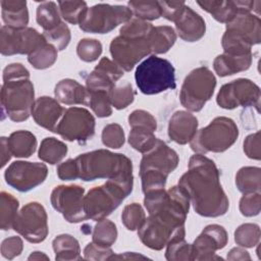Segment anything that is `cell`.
<instances>
[{
    "instance_id": "1",
    "label": "cell",
    "mask_w": 261,
    "mask_h": 261,
    "mask_svg": "<svg viewBox=\"0 0 261 261\" xmlns=\"http://www.w3.org/2000/svg\"><path fill=\"white\" fill-rule=\"evenodd\" d=\"M193 205L201 216L218 217L224 215L229 207L214 161L202 154H195L189 160L188 171L178 180Z\"/></svg>"
},
{
    "instance_id": "2",
    "label": "cell",
    "mask_w": 261,
    "mask_h": 261,
    "mask_svg": "<svg viewBox=\"0 0 261 261\" xmlns=\"http://www.w3.org/2000/svg\"><path fill=\"white\" fill-rule=\"evenodd\" d=\"M74 160L79 178L84 181L133 175L132 160L121 153L99 149L81 154Z\"/></svg>"
},
{
    "instance_id": "3",
    "label": "cell",
    "mask_w": 261,
    "mask_h": 261,
    "mask_svg": "<svg viewBox=\"0 0 261 261\" xmlns=\"http://www.w3.org/2000/svg\"><path fill=\"white\" fill-rule=\"evenodd\" d=\"M134 175L107 179L84 196V210L88 219L99 221L110 215L132 193Z\"/></svg>"
},
{
    "instance_id": "4",
    "label": "cell",
    "mask_w": 261,
    "mask_h": 261,
    "mask_svg": "<svg viewBox=\"0 0 261 261\" xmlns=\"http://www.w3.org/2000/svg\"><path fill=\"white\" fill-rule=\"evenodd\" d=\"M178 162L177 153L165 142L157 139L154 147L144 153L141 160L140 177L143 193L164 189L168 174L177 167Z\"/></svg>"
},
{
    "instance_id": "5",
    "label": "cell",
    "mask_w": 261,
    "mask_h": 261,
    "mask_svg": "<svg viewBox=\"0 0 261 261\" xmlns=\"http://www.w3.org/2000/svg\"><path fill=\"white\" fill-rule=\"evenodd\" d=\"M261 41V20L259 15L240 12L226 23L221 45L224 53H251L252 46Z\"/></svg>"
},
{
    "instance_id": "6",
    "label": "cell",
    "mask_w": 261,
    "mask_h": 261,
    "mask_svg": "<svg viewBox=\"0 0 261 261\" xmlns=\"http://www.w3.org/2000/svg\"><path fill=\"white\" fill-rule=\"evenodd\" d=\"M238 137L239 128L236 122L231 118L219 116L214 118L207 126L197 130L190 141V146L197 154L220 153L230 148Z\"/></svg>"
},
{
    "instance_id": "7",
    "label": "cell",
    "mask_w": 261,
    "mask_h": 261,
    "mask_svg": "<svg viewBox=\"0 0 261 261\" xmlns=\"http://www.w3.org/2000/svg\"><path fill=\"white\" fill-rule=\"evenodd\" d=\"M135 80L145 95H155L175 89V69L167 59L151 55L136 68Z\"/></svg>"
},
{
    "instance_id": "8",
    "label": "cell",
    "mask_w": 261,
    "mask_h": 261,
    "mask_svg": "<svg viewBox=\"0 0 261 261\" xmlns=\"http://www.w3.org/2000/svg\"><path fill=\"white\" fill-rule=\"evenodd\" d=\"M35 103L34 85L30 79L3 83L1 88L2 112L12 121L27 120Z\"/></svg>"
},
{
    "instance_id": "9",
    "label": "cell",
    "mask_w": 261,
    "mask_h": 261,
    "mask_svg": "<svg viewBox=\"0 0 261 261\" xmlns=\"http://www.w3.org/2000/svg\"><path fill=\"white\" fill-rule=\"evenodd\" d=\"M216 87L213 72L206 66L193 69L185 79L179 100L181 105L190 111H200L212 97Z\"/></svg>"
},
{
    "instance_id": "10",
    "label": "cell",
    "mask_w": 261,
    "mask_h": 261,
    "mask_svg": "<svg viewBox=\"0 0 261 261\" xmlns=\"http://www.w3.org/2000/svg\"><path fill=\"white\" fill-rule=\"evenodd\" d=\"M132 17L133 12L127 6L100 3L88 8L80 29L91 34H107Z\"/></svg>"
},
{
    "instance_id": "11",
    "label": "cell",
    "mask_w": 261,
    "mask_h": 261,
    "mask_svg": "<svg viewBox=\"0 0 261 261\" xmlns=\"http://www.w3.org/2000/svg\"><path fill=\"white\" fill-rule=\"evenodd\" d=\"M138 236L146 247L159 251L171 242L184 240L186 229L185 225H176L158 216L149 215L138 229Z\"/></svg>"
},
{
    "instance_id": "12",
    "label": "cell",
    "mask_w": 261,
    "mask_h": 261,
    "mask_svg": "<svg viewBox=\"0 0 261 261\" xmlns=\"http://www.w3.org/2000/svg\"><path fill=\"white\" fill-rule=\"evenodd\" d=\"M12 228L30 243H41L48 236V217L38 202L25 204L16 214Z\"/></svg>"
},
{
    "instance_id": "13",
    "label": "cell",
    "mask_w": 261,
    "mask_h": 261,
    "mask_svg": "<svg viewBox=\"0 0 261 261\" xmlns=\"http://www.w3.org/2000/svg\"><path fill=\"white\" fill-rule=\"evenodd\" d=\"M260 88L248 79H237L223 85L216 97L217 104L224 109L255 107L259 111Z\"/></svg>"
},
{
    "instance_id": "14",
    "label": "cell",
    "mask_w": 261,
    "mask_h": 261,
    "mask_svg": "<svg viewBox=\"0 0 261 261\" xmlns=\"http://www.w3.org/2000/svg\"><path fill=\"white\" fill-rule=\"evenodd\" d=\"M55 133L65 141L85 143L95 134V118L85 108L70 107L65 109Z\"/></svg>"
},
{
    "instance_id": "15",
    "label": "cell",
    "mask_w": 261,
    "mask_h": 261,
    "mask_svg": "<svg viewBox=\"0 0 261 261\" xmlns=\"http://www.w3.org/2000/svg\"><path fill=\"white\" fill-rule=\"evenodd\" d=\"M47 41L33 28L15 29L3 25L0 32V52L4 56L31 54Z\"/></svg>"
},
{
    "instance_id": "16",
    "label": "cell",
    "mask_w": 261,
    "mask_h": 261,
    "mask_svg": "<svg viewBox=\"0 0 261 261\" xmlns=\"http://www.w3.org/2000/svg\"><path fill=\"white\" fill-rule=\"evenodd\" d=\"M85 190L77 185L58 186L51 193V204L53 208L61 213L64 219L71 223L87 220L84 210Z\"/></svg>"
},
{
    "instance_id": "17",
    "label": "cell",
    "mask_w": 261,
    "mask_h": 261,
    "mask_svg": "<svg viewBox=\"0 0 261 261\" xmlns=\"http://www.w3.org/2000/svg\"><path fill=\"white\" fill-rule=\"evenodd\" d=\"M151 53L149 37L118 36L110 43V54L113 61L123 70L130 71L140 60Z\"/></svg>"
},
{
    "instance_id": "18",
    "label": "cell",
    "mask_w": 261,
    "mask_h": 261,
    "mask_svg": "<svg viewBox=\"0 0 261 261\" xmlns=\"http://www.w3.org/2000/svg\"><path fill=\"white\" fill-rule=\"evenodd\" d=\"M48 168L41 162L14 161L5 170L4 177L8 186L18 192H29L46 179Z\"/></svg>"
},
{
    "instance_id": "19",
    "label": "cell",
    "mask_w": 261,
    "mask_h": 261,
    "mask_svg": "<svg viewBox=\"0 0 261 261\" xmlns=\"http://www.w3.org/2000/svg\"><path fill=\"white\" fill-rule=\"evenodd\" d=\"M227 241L228 236L223 226L207 225L191 245V260H222L216 255V251L223 249Z\"/></svg>"
},
{
    "instance_id": "20",
    "label": "cell",
    "mask_w": 261,
    "mask_h": 261,
    "mask_svg": "<svg viewBox=\"0 0 261 261\" xmlns=\"http://www.w3.org/2000/svg\"><path fill=\"white\" fill-rule=\"evenodd\" d=\"M123 71L117 63L103 57L86 76V88L88 91H106L110 93L114 85L122 77Z\"/></svg>"
},
{
    "instance_id": "21",
    "label": "cell",
    "mask_w": 261,
    "mask_h": 261,
    "mask_svg": "<svg viewBox=\"0 0 261 261\" xmlns=\"http://www.w3.org/2000/svg\"><path fill=\"white\" fill-rule=\"evenodd\" d=\"M260 1H197V4L219 22L227 23L240 12H251Z\"/></svg>"
},
{
    "instance_id": "22",
    "label": "cell",
    "mask_w": 261,
    "mask_h": 261,
    "mask_svg": "<svg viewBox=\"0 0 261 261\" xmlns=\"http://www.w3.org/2000/svg\"><path fill=\"white\" fill-rule=\"evenodd\" d=\"M64 111L65 109L56 99L42 96L35 101L32 115L38 125L55 133L57 124L64 114Z\"/></svg>"
},
{
    "instance_id": "23",
    "label": "cell",
    "mask_w": 261,
    "mask_h": 261,
    "mask_svg": "<svg viewBox=\"0 0 261 261\" xmlns=\"http://www.w3.org/2000/svg\"><path fill=\"white\" fill-rule=\"evenodd\" d=\"M198 128V119L191 112L178 110L172 114L168 122V136L173 142L185 145L190 143Z\"/></svg>"
},
{
    "instance_id": "24",
    "label": "cell",
    "mask_w": 261,
    "mask_h": 261,
    "mask_svg": "<svg viewBox=\"0 0 261 261\" xmlns=\"http://www.w3.org/2000/svg\"><path fill=\"white\" fill-rule=\"evenodd\" d=\"M175 29L184 41L197 42L204 37L206 23L199 13L186 5L182 13L175 20Z\"/></svg>"
},
{
    "instance_id": "25",
    "label": "cell",
    "mask_w": 261,
    "mask_h": 261,
    "mask_svg": "<svg viewBox=\"0 0 261 261\" xmlns=\"http://www.w3.org/2000/svg\"><path fill=\"white\" fill-rule=\"evenodd\" d=\"M54 94L56 100L65 105H89L88 89L75 80H61L55 86Z\"/></svg>"
},
{
    "instance_id": "26",
    "label": "cell",
    "mask_w": 261,
    "mask_h": 261,
    "mask_svg": "<svg viewBox=\"0 0 261 261\" xmlns=\"http://www.w3.org/2000/svg\"><path fill=\"white\" fill-rule=\"evenodd\" d=\"M253 54L223 53L218 55L213 61V68L219 76H227L247 70L252 64Z\"/></svg>"
},
{
    "instance_id": "27",
    "label": "cell",
    "mask_w": 261,
    "mask_h": 261,
    "mask_svg": "<svg viewBox=\"0 0 261 261\" xmlns=\"http://www.w3.org/2000/svg\"><path fill=\"white\" fill-rule=\"evenodd\" d=\"M0 4L2 19L7 27L15 29L27 28L29 23L27 1L2 0Z\"/></svg>"
},
{
    "instance_id": "28",
    "label": "cell",
    "mask_w": 261,
    "mask_h": 261,
    "mask_svg": "<svg viewBox=\"0 0 261 261\" xmlns=\"http://www.w3.org/2000/svg\"><path fill=\"white\" fill-rule=\"evenodd\" d=\"M7 142L11 155L18 158H28L37 149V139L29 130L13 132L7 138Z\"/></svg>"
},
{
    "instance_id": "29",
    "label": "cell",
    "mask_w": 261,
    "mask_h": 261,
    "mask_svg": "<svg viewBox=\"0 0 261 261\" xmlns=\"http://www.w3.org/2000/svg\"><path fill=\"white\" fill-rule=\"evenodd\" d=\"M53 250L55 253V260L70 261L81 260V247L75 238L68 233L57 236L53 242Z\"/></svg>"
},
{
    "instance_id": "30",
    "label": "cell",
    "mask_w": 261,
    "mask_h": 261,
    "mask_svg": "<svg viewBox=\"0 0 261 261\" xmlns=\"http://www.w3.org/2000/svg\"><path fill=\"white\" fill-rule=\"evenodd\" d=\"M176 33L169 25L153 27L150 36L149 43L151 53L163 54L166 53L175 43Z\"/></svg>"
},
{
    "instance_id": "31",
    "label": "cell",
    "mask_w": 261,
    "mask_h": 261,
    "mask_svg": "<svg viewBox=\"0 0 261 261\" xmlns=\"http://www.w3.org/2000/svg\"><path fill=\"white\" fill-rule=\"evenodd\" d=\"M236 186L243 194L260 192L261 169L255 166L242 167L236 174Z\"/></svg>"
},
{
    "instance_id": "32",
    "label": "cell",
    "mask_w": 261,
    "mask_h": 261,
    "mask_svg": "<svg viewBox=\"0 0 261 261\" xmlns=\"http://www.w3.org/2000/svg\"><path fill=\"white\" fill-rule=\"evenodd\" d=\"M66 153L67 146L63 142L53 137H48L41 142L38 156L44 162L56 164L65 157Z\"/></svg>"
},
{
    "instance_id": "33",
    "label": "cell",
    "mask_w": 261,
    "mask_h": 261,
    "mask_svg": "<svg viewBox=\"0 0 261 261\" xmlns=\"http://www.w3.org/2000/svg\"><path fill=\"white\" fill-rule=\"evenodd\" d=\"M59 7L53 1H44L37 7L36 19L44 31H49L61 23Z\"/></svg>"
},
{
    "instance_id": "34",
    "label": "cell",
    "mask_w": 261,
    "mask_h": 261,
    "mask_svg": "<svg viewBox=\"0 0 261 261\" xmlns=\"http://www.w3.org/2000/svg\"><path fill=\"white\" fill-rule=\"evenodd\" d=\"M18 200L7 192L0 194V226L2 230H9L12 228L13 221L18 210Z\"/></svg>"
},
{
    "instance_id": "35",
    "label": "cell",
    "mask_w": 261,
    "mask_h": 261,
    "mask_svg": "<svg viewBox=\"0 0 261 261\" xmlns=\"http://www.w3.org/2000/svg\"><path fill=\"white\" fill-rule=\"evenodd\" d=\"M57 49L46 42L28 55V61L36 69H45L52 66L57 60Z\"/></svg>"
},
{
    "instance_id": "36",
    "label": "cell",
    "mask_w": 261,
    "mask_h": 261,
    "mask_svg": "<svg viewBox=\"0 0 261 261\" xmlns=\"http://www.w3.org/2000/svg\"><path fill=\"white\" fill-rule=\"evenodd\" d=\"M93 242L102 247H111L117 239V228L109 219H101L97 222L92 233Z\"/></svg>"
},
{
    "instance_id": "37",
    "label": "cell",
    "mask_w": 261,
    "mask_h": 261,
    "mask_svg": "<svg viewBox=\"0 0 261 261\" xmlns=\"http://www.w3.org/2000/svg\"><path fill=\"white\" fill-rule=\"evenodd\" d=\"M157 138L149 128L135 126L132 127L129 135H128V143L129 145L137 151L141 153H146L150 149L154 147L156 144Z\"/></svg>"
},
{
    "instance_id": "38",
    "label": "cell",
    "mask_w": 261,
    "mask_h": 261,
    "mask_svg": "<svg viewBox=\"0 0 261 261\" xmlns=\"http://www.w3.org/2000/svg\"><path fill=\"white\" fill-rule=\"evenodd\" d=\"M110 101L111 105L115 109H123L134 102L135 91L133 86L127 81L116 83L112 90L110 91Z\"/></svg>"
},
{
    "instance_id": "39",
    "label": "cell",
    "mask_w": 261,
    "mask_h": 261,
    "mask_svg": "<svg viewBox=\"0 0 261 261\" xmlns=\"http://www.w3.org/2000/svg\"><path fill=\"white\" fill-rule=\"evenodd\" d=\"M58 7L63 19L71 24H80L88 10L85 1H59Z\"/></svg>"
},
{
    "instance_id": "40",
    "label": "cell",
    "mask_w": 261,
    "mask_h": 261,
    "mask_svg": "<svg viewBox=\"0 0 261 261\" xmlns=\"http://www.w3.org/2000/svg\"><path fill=\"white\" fill-rule=\"evenodd\" d=\"M127 7L133 15L142 20H154L161 16V10L158 1H129Z\"/></svg>"
},
{
    "instance_id": "41",
    "label": "cell",
    "mask_w": 261,
    "mask_h": 261,
    "mask_svg": "<svg viewBox=\"0 0 261 261\" xmlns=\"http://www.w3.org/2000/svg\"><path fill=\"white\" fill-rule=\"evenodd\" d=\"M260 227L255 223H244L234 231V242L243 248H253L259 244Z\"/></svg>"
},
{
    "instance_id": "42",
    "label": "cell",
    "mask_w": 261,
    "mask_h": 261,
    "mask_svg": "<svg viewBox=\"0 0 261 261\" xmlns=\"http://www.w3.org/2000/svg\"><path fill=\"white\" fill-rule=\"evenodd\" d=\"M89 105L98 117H108L112 114L110 93L106 91H89Z\"/></svg>"
},
{
    "instance_id": "43",
    "label": "cell",
    "mask_w": 261,
    "mask_h": 261,
    "mask_svg": "<svg viewBox=\"0 0 261 261\" xmlns=\"http://www.w3.org/2000/svg\"><path fill=\"white\" fill-rule=\"evenodd\" d=\"M121 220L128 230H137L146 220V214L139 203H132L123 208Z\"/></svg>"
},
{
    "instance_id": "44",
    "label": "cell",
    "mask_w": 261,
    "mask_h": 261,
    "mask_svg": "<svg viewBox=\"0 0 261 261\" xmlns=\"http://www.w3.org/2000/svg\"><path fill=\"white\" fill-rule=\"evenodd\" d=\"M43 36L48 43L52 44L59 51L64 50L68 46L71 38L70 30L65 22L59 23L52 30L44 31Z\"/></svg>"
},
{
    "instance_id": "45",
    "label": "cell",
    "mask_w": 261,
    "mask_h": 261,
    "mask_svg": "<svg viewBox=\"0 0 261 261\" xmlns=\"http://www.w3.org/2000/svg\"><path fill=\"white\" fill-rule=\"evenodd\" d=\"M102 53V44L97 39H82L76 46V54L85 62H93Z\"/></svg>"
},
{
    "instance_id": "46",
    "label": "cell",
    "mask_w": 261,
    "mask_h": 261,
    "mask_svg": "<svg viewBox=\"0 0 261 261\" xmlns=\"http://www.w3.org/2000/svg\"><path fill=\"white\" fill-rule=\"evenodd\" d=\"M153 29L152 23L138 19L133 18L125 22L120 28V36L124 37H137V38H147L150 36V33Z\"/></svg>"
},
{
    "instance_id": "47",
    "label": "cell",
    "mask_w": 261,
    "mask_h": 261,
    "mask_svg": "<svg viewBox=\"0 0 261 261\" xmlns=\"http://www.w3.org/2000/svg\"><path fill=\"white\" fill-rule=\"evenodd\" d=\"M124 132L118 123H109L102 130V142L106 147L118 149L124 144Z\"/></svg>"
},
{
    "instance_id": "48",
    "label": "cell",
    "mask_w": 261,
    "mask_h": 261,
    "mask_svg": "<svg viewBox=\"0 0 261 261\" xmlns=\"http://www.w3.org/2000/svg\"><path fill=\"white\" fill-rule=\"evenodd\" d=\"M240 211L244 216L252 217L260 213L261 209V195L260 192L244 194L240 200Z\"/></svg>"
},
{
    "instance_id": "49",
    "label": "cell",
    "mask_w": 261,
    "mask_h": 261,
    "mask_svg": "<svg viewBox=\"0 0 261 261\" xmlns=\"http://www.w3.org/2000/svg\"><path fill=\"white\" fill-rule=\"evenodd\" d=\"M165 258L169 261L191 260V245L185 239L167 244Z\"/></svg>"
},
{
    "instance_id": "50",
    "label": "cell",
    "mask_w": 261,
    "mask_h": 261,
    "mask_svg": "<svg viewBox=\"0 0 261 261\" xmlns=\"http://www.w3.org/2000/svg\"><path fill=\"white\" fill-rule=\"evenodd\" d=\"M128 124L130 127L140 126L146 127L155 132L157 129V121L155 117L148 111L137 109L134 110L128 116Z\"/></svg>"
},
{
    "instance_id": "51",
    "label": "cell",
    "mask_w": 261,
    "mask_h": 261,
    "mask_svg": "<svg viewBox=\"0 0 261 261\" xmlns=\"http://www.w3.org/2000/svg\"><path fill=\"white\" fill-rule=\"evenodd\" d=\"M23 249L22 240L19 237L12 236L5 239L1 244V255L5 259L12 260L16 256L20 255Z\"/></svg>"
},
{
    "instance_id": "52",
    "label": "cell",
    "mask_w": 261,
    "mask_h": 261,
    "mask_svg": "<svg viewBox=\"0 0 261 261\" xmlns=\"http://www.w3.org/2000/svg\"><path fill=\"white\" fill-rule=\"evenodd\" d=\"M161 16L166 18L167 20L175 22V20L180 16L182 13L186 4L182 1H158Z\"/></svg>"
},
{
    "instance_id": "53",
    "label": "cell",
    "mask_w": 261,
    "mask_h": 261,
    "mask_svg": "<svg viewBox=\"0 0 261 261\" xmlns=\"http://www.w3.org/2000/svg\"><path fill=\"white\" fill-rule=\"evenodd\" d=\"M113 254L110 247H102L94 242L89 243L84 249V258L86 260H110Z\"/></svg>"
},
{
    "instance_id": "54",
    "label": "cell",
    "mask_w": 261,
    "mask_h": 261,
    "mask_svg": "<svg viewBox=\"0 0 261 261\" xmlns=\"http://www.w3.org/2000/svg\"><path fill=\"white\" fill-rule=\"evenodd\" d=\"M30 79V71L21 63H11L3 70V83Z\"/></svg>"
},
{
    "instance_id": "55",
    "label": "cell",
    "mask_w": 261,
    "mask_h": 261,
    "mask_svg": "<svg viewBox=\"0 0 261 261\" xmlns=\"http://www.w3.org/2000/svg\"><path fill=\"white\" fill-rule=\"evenodd\" d=\"M244 152L247 157L260 160V132L249 135L244 141Z\"/></svg>"
},
{
    "instance_id": "56",
    "label": "cell",
    "mask_w": 261,
    "mask_h": 261,
    "mask_svg": "<svg viewBox=\"0 0 261 261\" xmlns=\"http://www.w3.org/2000/svg\"><path fill=\"white\" fill-rule=\"evenodd\" d=\"M57 175L62 180H74L79 178L77 167L74 159H68L57 167Z\"/></svg>"
},
{
    "instance_id": "57",
    "label": "cell",
    "mask_w": 261,
    "mask_h": 261,
    "mask_svg": "<svg viewBox=\"0 0 261 261\" xmlns=\"http://www.w3.org/2000/svg\"><path fill=\"white\" fill-rule=\"evenodd\" d=\"M227 260H251V257L245 249L236 247L227 253Z\"/></svg>"
},
{
    "instance_id": "58",
    "label": "cell",
    "mask_w": 261,
    "mask_h": 261,
    "mask_svg": "<svg viewBox=\"0 0 261 261\" xmlns=\"http://www.w3.org/2000/svg\"><path fill=\"white\" fill-rule=\"evenodd\" d=\"M0 146H1V167L3 168L7 164V162L10 160L12 155H11L10 149L8 147L7 138H5V137L1 138Z\"/></svg>"
},
{
    "instance_id": "59",
    "label": "cell",
    "mask_w": 261,
    "mask_h": 261,
    "mask_svg": "<svg viewBox=\"0 0 261 261\" xmlns=\"http://www.w3.org/2000/svg\"><path fill=\"white\" fill-rule=\"evenodd\" d=\"M113 259H127V260H133V259H148L146 256H143V255H140V254H137V253H134V252H125L123 254H120V255H112L110 260H113Z\"/></svg>"
},
{
    "instance_id": "60",
    "label": "cell",
    "mask_w": 261,
    "mask_h": 261,
    "mask_svg": "<svg viewBox=\"0 0 261 261\" xmlns=\"http://www.w3.org/2000/svg\"><path fill=\"white\" fill-rule=\"evenodd\" d=\"M28 260H49V257L43 252L35 251L28 257Z\"/></svg>"
}]
</instances>
